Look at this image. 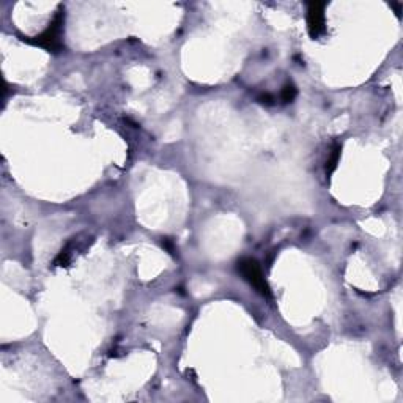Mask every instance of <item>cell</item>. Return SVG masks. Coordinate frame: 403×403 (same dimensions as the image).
I'll list each match as a JSON object with an SVG mask.
<instances>
[{"label":"cell","instance_id":"1","mask_svg":"<svg viewBox=\"0 0 403 403\" xmlns=\"http://www.w3.org/2000/svg\"><path fill=\"white\" fill-rule=\"evenodd\" d=\"M63 24H65V10L60 8L57 12V14L54 16L49 27H47L43 34L34 36V38H23V41L34 46H40L43 47V49L49 52L62 51L63 49V41H62Z\"/></svg>","mask_w":403,"mask_h":403},{"label":"cell","instance_id":"2","mask_svg":"<svg viewBox=\"0 0 403 403\" xmlns=\"http://www.w3.org/2000/svg\"><path fill=\"white\" fill-rule=\"evenodd\" d=\"M236 268H238V273L243 276V279L249 284V286L254 287L257 292L263 295V297H271V288L265 281V277H263L259 262L254 259H241Z\"/></svg>","mask_w":403,"mask_h":403},{"label":"cell","instance_id":"3","mask_svg":"<svg viewBox=\"0 0 403 403\" xmlns=\"http://www.w3.org/2000/svg\"><path fill=\"white\" fill-rule=\"evenodd\" d=\"M325 8L323 2H309L308 3V29L312 38H319L325 34Z\"/></svg>","mask_w":403,"mask_h":403},{"label":"cell","instance_id":"4","mask_svg":"<svg viewBox=\"0 0 403 403\" xmlns=\"http://www.w3.org/2000/svg\"><path fill=\"white\" fill-rule=\"evenodd\" d=\"M338 158H341V145H334V148H332L331 153H330V158H327V161H326V174L327 175H331L332 172L336 170Z\"/></svg>","mask_w":403,"mask_h":403},{"label":"cell","instance_id":"5","mask_svg":"<svg viewBox=\"0 0 403 403\" xmlns=\"http://www.w3.org/2000/svg\"><path fill=\"white\" fill-rule=\"evenodd\" d=\"M297 95H298V91H297V89H295V85L288 84V85H286V87L282 89L281 98H282L284 103H292V101L297 98Z\"/></svg>","mask_w":403,"mask_h":403}]
</instances>
